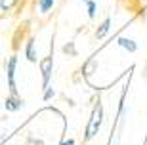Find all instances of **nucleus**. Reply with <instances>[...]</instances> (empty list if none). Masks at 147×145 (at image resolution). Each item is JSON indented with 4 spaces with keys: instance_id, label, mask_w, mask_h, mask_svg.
Wrapping results in <instances>:
<instances>
[{
    "instance_id": "1",
    "label": "nucleus",
    "mask_w": 147,
    "mask_h": 145,
    "mask_svg": "<svg viewBox=\"0 0 147 145\" xmlns=\"http://www.w3.org/2000/svg\"><path fill=\"white\" fill-rule=\"evenodd\" d=\"M101 124H103V105H101V101L98 99L96 105H94V109H92V113H90V120H88L86 132H84V141L94 140V138L98 136Z\"/></svg>"
},
{
    "instance_id": "2",
    "label": "nucleus",
    "mask_w": 147,
    "mask_h": 145,
    "mask_svg": "<svg viewBox=\"0 0 147 145\" xmlns=\"http://www.w3.org/2000/svg\"><path fill=\"white\" fill-rule=\"evenodd\" d=\"M16 73H17V55H10L6 61V80H8V92L10 94H17Z\"/></svg>"
},
{
    "instance_id": "3",
    "label": "nucleus",
    "mask_w": 147,
    "mask_h": 145,
    "mask_svg": "<svg viewBox=\"0 0 147 145\" xmlns=\"http://www.w3.org/2000/svg\"><path fill=\"white\" fill-rule=\"evenodd\" d=\"M40 76H42V90L44 88L50 86V82H52V75H54V57L52 54L46 55V57L40 59Z\"/></svg>"
},
{
    "instance_id": "4",
    "label": "nucleus",
    "mask_w": 147,
    "mask_h": 145,
    "mask_svg": "<svg viewBox=\"0 0 147 145\" xmlns=\"http://www.w3.org/2000/svg\"><path fill=\"white\" fill-rule=\"evenodd\" d=\"M25 101H23V97L19 94H8V97L4 99V109L8 113H17V111H21Z\"/></svg>"
},
{
    "instance_id": "5",
    "label": "nucleus",
    "mask_w": 147,
    "mask_h": 145,
    "mask_svg": "<svg viewBox=\"0 0 147 145\" xmlns=\"http://www.w3.org/2000/svg\"><path fill=\"white\" fill-rule=\"evenodd\" d=\"M25 57H27L29 63H36L38 61V48H36V40L33 36L27 38V42H25Z\"/></svg>"
},
{
    "instance_id": "6",
    "label": "nucleus",
    "mask_w": 147,
    "mask_h": 145,
    "mask_svg": "<svg viewBox=\"0 0 147 145\" xmlns=\"http://www.w3.org/2000/svg\"><path fill=\"white\" fill-rule=\"evenodd\" d=\"M111 23H113V21H111V17H105L103 21L98 25V29H96V38H98V40H103V38L109 34V31H111Z\"/></svg>"
},
{
    "instance_id": "7",
    "label": "nucleus",
    "mask_w": 147,
    "mask_h": 145,
    "mask_svg": "<svg viewBox=\"0 0 147 145\" xmlns=\"http://www.w3.org/2000/svg\"><path fill=\"white\" fill-rule=\"evenodd\" d=\"M117 44H119L120 48H124L126 52H130V54H136L138 52V44L132 40V38H126V36H119L117 38Z\"/></svg>"
},
{
    "instance_id": "8",
    "label": "nucleus",
    "mask_w": 147,
    "mask_h": 145,
    "mask_svg": "<svg viewBox=\"0 0 147 145\" xmlns=\"http://www.w3.org/2000/svg\"><path fill=\"white\" fill-rule=\"evenodd\" d=\"M55 0H36V10L40 16H48L50 11L54 10Z\"/></svg>"
},
{
    "instance_id": "9",
    "label": "nucleus",
    "mask_w": 147,
    "mask_h": 145,
    "mask_svg": "<svg viewBox=\"0 0 147 145\" xmlns=\"http://www.w3.org/2000/svg\"><path fill=\"white\" fill-rule=\"evenodd\" d=\"M19 4V0H0V11H11L16 6Z\"/></svg>"
},
{
    "instance_id": "10",
    "label": "nucleus",
    "mask_w": 147,
    "mask_h": 145,
    "mask_svg": "<svg viewBox=\"0 0 147 145\" xmlns=\"http://www.w3.org/2000/svg\"><path fill=\"white\" fill-rule=\"evenodd\" d=\"M94 69H98V61H96V59H88L86 65H84V69H82V73H84V76H90Z\"/></svg>"
},
{
    "instance_id": "11",
    "label": "nucleus",
    "mask_w": 147,
    "mask_h": 145,
    "mask_svg": "<svg viewBox=\"0 0 147 145\" xmlns=\"http://www.w3.org/2000/svg\"><path fill=\"white\" fill-rule=\"evenodd\" d=\"M52 97H55V90L52 86L44 88V90H42V99H44V101H50Z\"/></svg>"
},
{
    "instance_id": "12",
    "label": "nucleus",
    "mask_w": 147,
    "mask_h": 145,
    "mask_svg": "<svg viewBox=\"0 0 147 145\" xmlns=\"http://www.w3.org/2000/svg\"><path fill=\"white\" fill-rule=\"evenodd\" d=\"M86 10H88V17L94 19V17H96V10H98V4L92 0V2H88V4H86Z\"/></svg>"
},
{
    "instance_id": "13",
    "label": "nucleus",
    "mask_w": 147,
    "mask_h": 145,
    "mask_svg": "<svg viewBox=\"0 0 147 145\" xmlns=\"http://www.w3.org/2000/svg\"><path fill=\"white\" fill-rule=\"evenodd\" d=\"M61 50H63V54H67V55H76V50H75V44L73 42H67Z\"/></svg>"
},
{
    "instance_id": "14",
    "label": "nucleus",
    "mask_w": 147,
    "mask_h": 145,
    "mask_svg": "<svg viewBox=\"0 0 147 145\" xmlns=\"http://www.w3.org/2000/svg\"><path fill=\"white\" fill-rule=\"evenodd\" d=\"M25 145H42V141L36 140V138H29V140L25 141Z\"/></svg>"
},
{
    "instance_id": "15",
    "label": "nucleus",
    "mask_w": 147,
    "mask_h": 145,
    "mask_svg": "<svg viewBox=\"0 0 147 145\" xmlns=\"http://www.w3.org/2000/svg\"><path fill=\"white\" fill-rule=\"evenodd\" d=\"M59 145H75V140H71V138H69V140H63Z\"/></svg>"
},
{
    "instance_id": "16",
    "label": "nucleus",
    "mask_w": 147,
    "mask_h": 145,
    "mask_svg": "<svg viewBox=\"0 0 147 145\" xmlns=\"http://www.w3.org/2000/svg\"><path fill=\"white\" fill-rule=\"evenodd\" d=\"M82 2H86V4H88V2H92V0H82Z\"/></svg>"
}]
</instances>
